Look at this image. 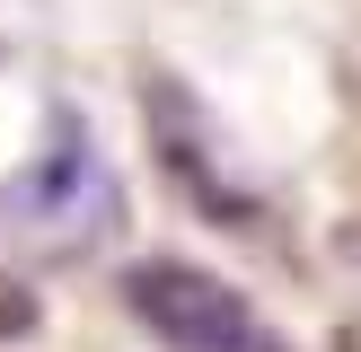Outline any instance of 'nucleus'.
<instances>
[{
    "label": "nucleus",
    "instance_id": "nucleus-2",
    "mask_svg": "<svg viewBox=\"0 0 361 352\" xmlns=\"http://www.w3.org/2000/svg\"><path fill=\"white\" fill-rule=\"evenodd\" d=\"M9 211H18L27 229H44V238H97V229L123 211L115 168L97 158V141H88L80 106H53V115H44L35 158L9 176Z\"/></svg>",
    "mask_w": 361,
    "mask_h": 352
},
{
    "label": "nucleus",
    "instance_id": "nucleus-1",
    "mask_svg": "<svg viewBox=\"0 0 361 352\" xmlns=\"http://www.w3.org/2000/svg\"><path fill=\"white\" fill-rule=\"evenodd\" d=\"M123 308H133V326L150 334L159 352H291L247 291H229L221 273H203V264H185V256L133 264V273H123Z\"/></svg>",
    "mask_w": 361,
    "mask_h": 352
},
{
    "label": "nucleus",
    "instance_id": "nucleus-3",
    "mask_svg": "<svg viewBox=\"0 0 361 352\" xmlns=\"http://www.w3.org/2000/svg\"><path fill=\"white\" fill-rule=\"evenodd\" d=\"M150 141H159V158H168L176 194H185L194 211H212V220H229V229H247V220L264 211L256 185L238 176V158L221 150V132H212L203 97H194L185 80H168V70L150 80Z\"/></svg>",
    "mask_w": 361,
    "mask_h": 352
},
{
    "label": "nucleus",
    "instance_id": "nucleus-4",
    "mask_svg": "<svg viewBox=\"0 0 361 352\" xmlns=\"http://www.w3.org/2000/svg\"><path fill=\"white\" fill-rule=\"evenodd\" d=\"M35 317H44V308H35V291H27L18 273H0V344H18V334H35Z\"/></svg>",
    "mask_w": 361,
    "mask_h": 352
}]
</instances>
